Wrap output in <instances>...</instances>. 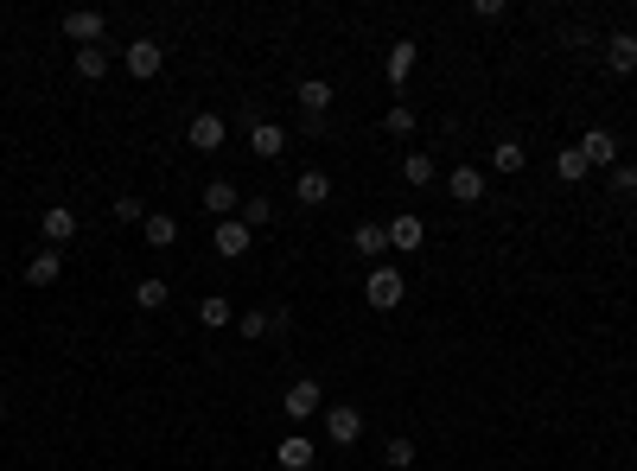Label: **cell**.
Wrapping results in <instances>:
<instances>
[{"label": "cell", "mask_w": 637, "mask_h": 471, "mask_svg": "<svg viewBox=\"0 0 637 471\" xmlns=\"http://www.w3.org/2000/svg\"><path fill=\"white\" fill-rule=\"evenodd\" d=\"M574 147H580V160H587L593 172H612L618 160H625V153H618V134H612V128H587Z\"/></svg>", "instance_id": "7a4b0ae2"}, {"label": "cell", "mask_w": 637, "mask_h": 471, "mask_svg": "<svg viewBox=\"0 0 637 471\" xmlns=\"http://www.w3.org/2000/svg\"><path fill=\"white\" fill-rule=\"evenodd\" d=\"M593 471H599V465H593Z\"/></svg>", "instance_id": "e575fe53"}, {"label": "cell", "mask_w": 637, "mask_h": 471, "mask_svg": "<svg viewBox=\"0 0 637 471\" xmlns=\"http://www.w3.org/2000/svg\"><path fill=\"white\" fill-rule=\"evenodd\" d=\"M249 153H255V160H281V153H287V128H281V121L249 115Z\"/></svg>", "instance_id": "ba28073f"}, {"label": "cell", "mask_w": 637, "mask_h": 471, "mask_svg": "<svg viewBox=\"0 0 637 471\" xmlns=\"http://www.w3.org/2000/svg\"><path fill=\"white\" fill-rule=\"evenodd\" d=\"M58 281H64V249H32L26 287H58Z\"/></svg>", "instance_id": "7c38bea8"}, {"label": "cell", "mask_w": 637, "mask_h": 471, "mask_svg": "<svg viewBox=\"0 0 637 471\" xmlns=\"http://www.w3.org/2000/svg\"><path fill=\"white\" fill-rule=\"evenodd\" d=\"M555 172H561V179H567V185H580V179H587V172H593V166H587V160H580V147H561V153H555Z\"/></svg>", "instance_id": "f1b7e54d"}, {"label": "cell", "mask_w": 637, "mask_h": 471, "mask_svg": "<svg viewBox=\"0 0 637 471\" xmlns=\"http://www.w3.org/2000/svg\"><path fill=\"white\" fill-rule=\"evenodd\" d=\"M109 64H115L109 45H83V51H77V77H83V83H102V77H109Z\"/></svg>", "instance_id": "ffe728a7"}, {"label": "cell", "mask_w": 637, "mask_h": 471, "mask_svg": "<svg viewBox=\"0 0 637 471\" xmlns=\"http://www.w3.org/2000/svg\"><path fill=\"white\" fill-rule=\"evenodd\" d=\"M102 32H109V20H102L96 7H71V13H64V39H71L77 51L83 45H102Z\"/></svg>", "instance_id": "52a82bcc"}, {"label": "cell", "mask_w": 637, "mask_h": 471, "mask_svg": "<svg viewBox=\"0 0 637 471\" xmlns=\"http://www.w3.org/2000/svg\"><path fill=\"white\" fill-rule=\"evenodd\" d=\"M383 128L395 134V141H408V134H415V109H408V102H389V115H383Z\"/></svg>", "instance_id": "4dcf8cb0"}, {"label": "cell", "mask_w": 637, "mask_h": 471, "mask_svg": "<svg viewBox=\"0 0 637 471\" xmlns=\"http://www.w3.org/2000/svg\"><path fill=\"white\" fill-rule=\"evenodd\" d=\"M415 64H421V45H415V39H395V45H389L383 71H389V83H395V90H402V83L415 77Z\"/></svg>", "instance_id": "4fadbf2b"}, {"label": "cell", "mask_w": 637, "mask_h": 471, "mask_svg": "<svg viewBox=\"0 0 637 471\" xmlns=\"http://www.w3.org/2000/svg\"><path fill=\"white\" fill-rule=\"evenodd\" d=\"M325 109H332V83H325V77H306V83H300V121H325Z\"/></svg>", "instance_id": "e0dca14e"}, {"label": "cell", "mask_w": 637, "mask_h": 471, "mask_svg": "<svg viewBox=\"0 0 637 471\" xmlns=\"http://www.w3.org/2000/svg\"><path fill=\"white\" fill-rule=\"evenodd\" d=\"M319 408H325V395H319V382H313V376L287 382V395H281V414H287V421H313Z\"/></svg>", "instance_id": "5b68a950"}, {"label": "cell", "mask_w": 637, "mask_h": 471, "mask_svg": "<svg viewBox=\"0 0 637 471\" xmlns=\"http://www.w3.org/2000/svg\"><path fill=\"white\" fill-rule=\"evenodd\" d=\"M325 440H332V446H357V440H364V408H351V401L325 408Z\"/></svg>", "instance_id": "277c9868"}, {"label": "cell", "mask_w": 637, "mask_h": 471, "mask_svg": "<svg viewBox=\"0 0 637 471\" xmlns=\"http://www.w3.org/2000/svg\"><path fill=\"white\" fill-rule=\"evenodd\" d=\"M204 211H211L217 223H223V217H236V211H243V191H236L230 179H211V185H204Z\"/></svg>", "instance_id": "9a60e30c"}, {"label": "cell", "mask_w": 637, "mask_h": 471, "mask_svg": "<svg viewBox=\"0 0 637 471\" xmlns=\"http://www.w3.org/2000/svg\"><path fill=\"white\" fill-rule=\"evenodd\" d=\"M485 185H491V179H485V166H472V160L446 172V191H453L459 204H485Z\"/></svg>", "instance_id": "30bf717a"}, {"label": "cell", "mask_w": 637, "mask_h": 471, "mask_svg": "<svg viewBox=\"0 0 637 471\" xmlns=\"http://www.w3.org/2000/svg\"><path fill=\"white\" fill-rule=\"evenodd\" d=\"M421 236H427V230H421V217H415V211L389 217V249H395V255H415V249H421Z\"/></svg>", "instance_id": "2e32d148"}, {"label": "cell", "mask_w": 637, "mask_h": 471, "mask_svg": "<svg viewBox=\"0 0 637 471\" xmlns=\"http://www.w3.org/2000/svg\"><path fill=\"white\" fill-rule=\"evenodd\" d=\"M274 465H281V471H313L319 465V446L306 440V433H287V440L274 446Z\"/></svg>", "instance_id": "8fae6325"}, {"label": "cell", "mask_w": 637, "mask_h": 471, "mask_svg": "<svg viewBox=\"0 0 637 471\" xmlns=\"http://www.w3.org/2000/svg\"><path fill=\"white\" fill-rule=\"evenodd\" d=\"M612 191H618V198H637V166H631V160L612 166Z\"/></svg>", "instance_id": "1f68e13d"}, {"label": "cell", "mask_w": 637, "mask_h": 471, "mask_svg": "<svg viewBox=\"0 0 637 471\" xmlns=\"http://www.w3.org/2000/svg\"><path fill=\"white\" fill-rule=\"evenodd\" d=\"M198 325H204V331H223V325H236V306L223 300V293H211V300H198Z\"/></svg>", "instance_id": "7402d4cb"}, {"label": "cell", "mask_w": 637, "mask_h": 471, "mask_svg": "<svg viewBox=\"0 0 637 471\" xmlns=\"http://www.w3.org/2000/svg\"><path fill=\"white\" fill-rule=\"evenodd\" d=\"M606 71L612 77H631L637 71V32H612V39H606Z\"/></svg>", "instance_id": "5bb4252c"}, {"label": "cell", "mask_w": 637, "mask_h": 471, "mask_svg": "<svg viewBox=\"0 0 637 471\" xmlns=\"http://www.w3.org/2000/svg\"><path fill=\"white\" fill-rule=\"evenodd\" d=\"M523 160H529L523 141H497L491 147V172H504V179H510V172H523Z\"/></svg>", "instance_id": "484cf974"}, {"label": "cell", "mask_w": 637, "mask_h": 471, "mask_svg": "<svg viewBox=\"0 0 637 471\" xmlns=\"http://www.w3.org/2000/svg\"><path fill=\"white\" fill-rule=\"evenodd\" d=\"M351 242H357V255H389V223H357Z\"/></svg>", "instance_id": "cb8c5ba5"}, {"label": "cell", "mask_w": 637, "mask_h": 471, "mask_svg": "<svg viewBox=\"0 0 637 471\" xmlns=\"http://www.w3.org/2000/svg\"><path fill=\"white\" fill-rule=\"evenodd\" d=\"M364 300H370L376 312H395V306L408 300V274L389 268V261H376V268L364 274Z\"/></svg>", "instance_id": "6da1fadb"}, {"label": "cell", "mask_w": 637, "mask_h": 471, "mask_svg": "<svg viewBox=\"0 0 637 471\" xmlns=\"http://www.w3.org/2000/svg\"><path fill=\"white\" fill-rule=\"evenodd\" d=\"M39 230H45V249H71V236H77V211H71V204H45Z\"/></svg>", "instance_id": "9c48e42d"}, {"label": "cell", "mask_w": 637, "mask_h": 471, "mask_svg": "<svg viewBox=\"0 0 637 471\" xmlns=\"http://www.w3.org/2000/svg\"><path fill=\"white\" fill-rule=\"evenodd\" d=\"M415 459H421V452H415V440H408V433H395V440L383 446V465H389V471H408Z\"/></svg>", "instance_id": "83f0119b"}, {"label": "cell", "mask_w": 637, "mask_h": 471, "mask_svg": "<svg viewBox=\"0 0 637 471\" xmlns=\"http://www.w3.org/2000/svg\"><path fill=\"white\" fill-rule=\"evenodd\" d=\"M236 331H243V338H268V331H281V312L249 306V312H236Z\"/></svg>", "instance_id": "603a6c76"}, {"label": "cell", "mask_w": 637, "mask_h": 471, "mask_svg": "<svg viewBox=\"0 0 637 471\" xmlns=\"http://www.w3.org/2000/svg\"><path fill=\"white\" fill-rule=\"evenodd\" d=\"M141 236L153 242V249H172V242H179V217H172V211H147Z\"/></svg>", "instance_id": "d6986e66"}, {"label": "cell", "mask_w": 637, "mask_h": 471, "mask_svg": "<svg viewBox=\"0 0 637 471\" xmlns=\"http://www.w3.org/2000/svg\"><path fill=\"white\" fill-rule=\"evenodd\" d=\"M294 198L319 211V204H332V179H325V172H300V179H294Z\"/></svg>", "instance_id": "44dd1931"}, {"label": "cell", "mask_w": 637, "mask_h": 471, "mask_svg": "<svg viewBox=\"0 0 637 471\" xmlns=\"http://www.w3.org/2000/svg\"><path fill=\"white\" fill-rule=\"evenodd\" d=\"M249 242H255V236H249L236 217H223V223H217V255H223V261H243V255H249Z\"/></svg>", "instance_id": "ac0fdd59"}, {"label": "cell", "mask_w": 637, "mask_h": 471, "mask_svg": "<svg viewBox=\"0 0 637 471\" xmlns=\"http://www.w3.org/2000/svg\"><path fill=\"white\" fill-rule=\"evenodd\" d=\"M402 179H408V185H421V191H427V185H434V179H440V166H434V153H408V160H402Z\"/></svg>", "instance_id": "d4e9b609"}, {"label": "cell", "mask_w": 637, "mask_h": 471, "mask_svg": "<svg viewBox=\"0 0 637 471\" xmlns=\"http://www.w3.org/2000/svg\"><path fill=\"white\" fill-rule=\"evenodd\" d=\"M0 427H7V401H0Z\"/></svg>", "instance_id": "836d02e7"}, {"label": "cell", "mask_w": 637, "mask_h": 471, "mask_svg": "<svg viewBox=\"0 0 637 471\" xmlns=\"http://www.w3.org/2000/svg\"><path fill=\"white\" fill-rule=\"evenodd\" d=\"M236 223H243L249 236H255V230H268V223H274V204H268V198H243V211H236Z\"/></svg>", "instance_id": "4316f807"}, {"label": "cell", "mask_w": 637, "mask_h": 471, "mask_svg": "<svg viewBox=\"0 0 637 471\" xmlns=\"http://www.w3.org/2000/svg\"><path fill=\"white\" fill-rule=\"evenodd\" d=\"M122 64H128V77H141V83H153L166 71V45L160 39H128V51H122Z\"/></svg>", "instance_id": "3957f363"}, {"label": "cell", "mask_w": 637, "mask_h": 471, "mask_svg": "<svg viewBox=\"0 0 637 471\" xmlns=\"http://www.w3.org/2000/svg\"><path fill=\"white\" fill-rule=\"evenodd\" d=\"M134 306H141V312H160L166 306V281H160V274H147V281L134 287Z\"/></svg>", "instance_id": "f546056e"}, {"label": "cell", "mask_w": 637, "mask_h": 471, "mask_svg": "<svg viewBox=\"0 0 637 471\" xmlns=\"http://www.w3.org/2000/svg\"><path fill=\"white\" fill-rule=\"evenodd\" d=\"M115 223H147V204L141 198H115Z\"/></svg>", "instance_id": "d6a6232c"}, {"label": "cell", "mask_w": 637, "mask_h": 471, "mask_svg": "<svg viewBox=\"0 0 637 471\" xmlns=\"http://www.w3.org/2000/svg\"><path fill=\"white\" fill-rule=\"evenodd\" d=\"M185 141H192V153H217L223 141H230V121H223L217 109H204V115H192V128H185Z\"/></svg>", "instance_id": "8992f818"}]
</instances>
